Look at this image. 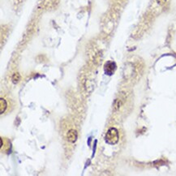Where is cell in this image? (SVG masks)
I'll list each match as a JSON object with an SVG mask.
<instances>
[{
	"instance_id": "4",
	"label": "cell",
	"mask_w": 176,
	"mask_h": 176,
	"mask_svg": "<svg viewBox=\"0 0 176 176\" xmlns=\"http://www.w3.org/2000/svg\"><path fill=\"white\" fill-rule=\"evenodd\" d=\"M1 114L3 113V111L6 110V108H7V102H6V101L3 100V99H1Z\"/></svg>"
},
{
	"instance_id": "6",
	"label": "cell",
	"mask_w": 176,
	"mask_h": 176,
	"mask_svg": "<svg viewBox=\"0 0 176 176\" xmlns=\"http://www.w3.org/2000/svg\"><path fill=\"white\" fill-rule=\"evenodd\" d=\"M166 2V0H157V2L158 3L159 5H164Z\"/></svg>"
},
{
	"instance_id": "2",
	"label": "cell",
	"mask_w": 176,
	"mask_h": 176,
	"mask_svg": "<svg viewBox=\"0 0 176 176\" xmlns=\"http://www.w3.org/2000/svg\"><path fill=\"white\" fill-rule=\"evenodd\" d=\"M115 68H116V65L114 62H108L105 65V70H106V72H109V73H112L113 72H115Z\"/></svg>"
},
{
	"instance_id": "3",
	"label": "cell",
	"mask_w": 176,
	"mask_h": 176,
	"mask_svg": "<svg viewBox=\"0 0 176 176\" xmlns=\"http://www.w3.org/2000/svg\"><path fill=\"white\" fill-rule=\"evenodd\" d=\"M77 137L76 131L74 129H71L68 133V139L70 142H75Z\"/></svg>"
},
{
	"instance_id": "5",
	"label": "cell",
	"mask_w": 176,
	"mask_h": 176,
	"mask_svg": "<svg viewBox=\"0 0 176 176\" xmlns=\"http://www.w3.org/2000/svg\"><path fill=\"white\" fill-rule=\"evenodd\" d=\"M11 79H12V81L16 84V83L19 82V81L20 80V75L18 74V73H15V74L12 76V78Z\"/></svg>"
},
{
	"instance_id": "1",
	"label": "cell",
	"mask_w": 176,
	"mask_h": 176,
	"mask_svg": "<svg viewBox=\"0 0 176 176\" xmlns=\"http://www.w3.org/2000/svg\"><path fill=\"white\" fill-rule=\"evenodd\" d=\"M106 140L109 144L114 145V144L117 143L118 140H119V133L118 131L115 128H111L108 131L106 136Z\"/></svg>"
}]
</instances>
